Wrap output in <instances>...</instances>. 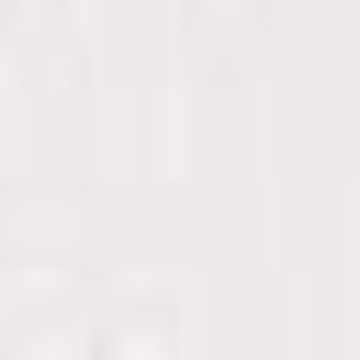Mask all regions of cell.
<instances>
[{"label":"cell","instance_id":"1","mask_svg":"<svg viewBox=\"0 0 360 360\" xmlns=\"http://www.w3.org/2000/svg\"><path fill=\"white\" fill-rule=\"evenodd\" d=\"M90 360H124V349H90Z\"/></svg>","mask_w":360,"mask_h":360}]
</instances>
